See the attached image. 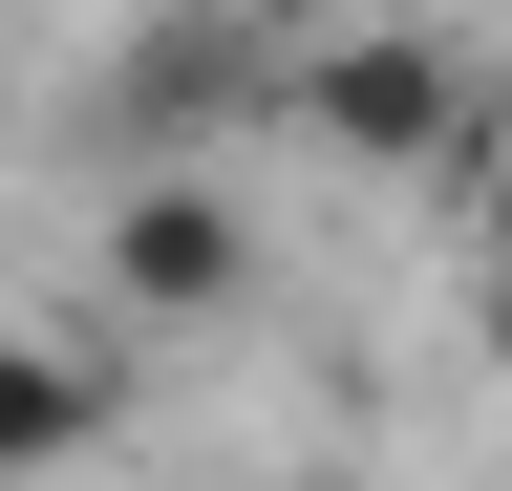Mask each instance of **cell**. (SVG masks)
I'll list each match as a JSON object with an SVG mask.
<instances>
[{
    "instance_id": "cell-1",
    "label": "cell",
    "mask_w": 512,
    "mask_h": 491,
    "mask_svg": "<svg viewBox=\"0 0 512 491\" xmlns=\"http://www.w3.org/2000/svg\"><path fill=\"white\" fill-rule=\"evenodd\" d=\"M278 129L342 150V171H470L491 107H470V65H448L427 22H342V43H299V65H278Z\"/></svg>"
},
{
    "instance_id": "cell-2",
    "label": "cell",
    "mask_w": 512,
    "mask_h": 491,
    "mask_svg": "<svg viewBox=\"0 0 512 491\" xmlns=\"http://www.w3.org/2000/svg\"><path fill=\"white\" fill-rule=\"evenodd\" d=\"M107 321H150V342H214V321H256V193L235 171H192V150H150L107 193Z\"/></svg>"
},
{
    "instance_id": "cell-3",
    "label": "cell",
    "mask_w": 512,
    "mask_h": 491,
    "mask_svg": "<svg viewBox=\"0 0 512 491\" xmlns=\"http://www.w3.org/2000/svg\"><path fill=\"white\" fill-rule=\"evenodd\" d=\"M86 449H107V363L0 321V470H86Z\"/></svg>"
},
{
    "instance_id": "cell-4",
    "label": "cell",
    "mask_w": 512,
    "mask_h": 491,
    "mask_svg": "<svg viewBox=\"0 0 512 491\" xmlns=\"http://www.w3.org/2000/svg\"><path fill=\"white\" fill-rule=\"evenodd\" d=\"M491 171H512V150H491Z\"/></svg>"
}]
</instances>
